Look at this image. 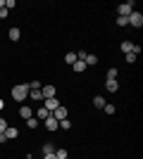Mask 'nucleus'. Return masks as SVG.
<instances>
[{
    "label": "nucleus",
    "instance_id": "nucleus-10",
    "mask_svg": "<svg viewBox=\"0 0 143 159\" xmlns=\"http://www.w3.org/2000/svg\"><path fill=\"white\" fill-rule=\"evenodd\" d=\"M17 135H19V131H17L14 126H7V128H5V138H7V140H14Z\"/></svg>",
    "mask_w": 143,
    "mask_h": 159
},
{
    "label": "nucleus",
    "instance_id": "nucleus-27",
    "mask_svg": "<svg viewBox=\"0 0 143 159\" xmlns=\"http://www.w3.org/2000/svg\"><path fill=\"white\" fill-rule=\"evenodd\" d=\"M117 74H119V71L112 66V69H107V79H117Z\"/></svg>",
    "mask_w": 143,
    "mask_h": 159
},
{
    "label": "nucleus",
    "instance_id": "nucleus-11",
    "mask_svg": "<svg viewBox=\"0 0 143 159\" xmlns=\"http://www.w3.org/2000/svg\"><path fill=\"white\" fill-rule=\"evenodd\" d=\"M119 50H122L124 55H129V52H134V43H131V40H124L122 45H119Z\"/></svg>",
    "mask_w": 143,
    "mask_h": 159
},
{
    "label": "nucleus",
    "instance_id": "nucleus-8",
    "mask_svg": "<svg viewBox=\"0 0 143 159\" xmlns=\"http://www.w3.org/2000/svg\"><path fill=\"white\" fill-rule=\"evenodd\" d=\"M105 88H107L110 93H117V90H119V81L117 79H107L105 81Z\"/></svg>",
    "mask_w": 143,
    "mask_h": 159
},
{
    "label": "nucleus",
    "instance_id": "nucleus-25",
    "mask_svg": "<svg viewBox=\"0 0 143 159\" xmlns=\"http://www.w3.org/2000/svg\"><path fill=\"white\" fill-rule=\"evenodd\" d=\"M117 26H129V21H126V17H117Z\"/></svg>",
    "mask_w": 143,
    "mask_h": 159
},
{
    "label": "nucleus",
    "instance_id": "nucleus-4",
    "mask_svg": "<svg viewBox=\"0 0 143 159\" xmlns=\"http://www.w3.org/2000/svg\"><path fill=\"white\" fill-rule=\"evenodd\" d=\"M117 10H119V17H129V14L134 12V2H131V0H129V2H122Z\"/></svg>",
    "mask_w": 143,
    "mask_h": 159
},
{
    "label": "nucleus",
    "instance_id": "nucleus-1",
    "mask_svg": "<svg viewBox=\"0 0 143 159\" xmlns=\"http://www.w3.org/2000/svg\"><path fill=\"white\" fill-rule=\"evenodd\" d=\"M12 98L17 100V102H24V100L29 98V83H17V86L12 88Z\"/></svg>",
    "mask_w": 143,
    "mask_h": 159
},
{
    "label": "nucleus",
    "instance_id": "nucleus-6",
    "mask_svg": "<svg viewBox=\"0 0 143 159\" xmlns=\"http://www.w3.org/2000/svg\"><path fill=\"white\" fill-rule=\"evenodd\" d=\"M19 116H21L24 121H26V119H31V116H34V109H31L29 105H21V107H19Z\"/></svg>",
    "mask_w": 143,
    "mask_h": 159
},
{
    "label": "nucleus",
    "instance_id": "nucleus-26",
    "mask_svg": "<svg viewBox=\"0 0 143 159\" xmlns=\"http://www.w3.org/2000/svg\"><path fill=\"white\" fill-rule=\"evenodd\" d=\"M136 60H138V55H134V52H129V55H126V62H129V64H134Z\"/></svg>",
    "mask_w": 143,
    "mask_h": 159
},
{
    "label": "nucleus",
    "instance_id": "nucleus-29",
    "mask_svg": "<svg viewBox=\"0 0 143 159\" xmlns=\"http://www.w3.org/2000/svg\"><path fill=\"white\" fill-rule=\"evenodd\" d=\"M5 128H7V121H5V119H0V133H5Z\"/></svg>",
    "mask_w": 143,
    "mask_h": 159
},
{
    "label": "nucleus",
    "instance_id": "nucleus-2",
    "mask_svg": "<svg viewBox=\"0 0 143 159\" xmlns=\"http://www.w3.org/2000/svg\"><path fill=\"white\" fill-rule=\"evenodd\" d=\"M126 21H129V26H134V29H141V26H143V14L134 10V12H131L129 17H126Z\"/></svg>",
    "mask_w": 143,
    "mask_h": 159
},
{
    "label": "nucleus",
    "instance_id": "nucleus-28",
    "mask_svg": "<svg viewBox=\"0 0 143 159\" xmlns=\"http://www.w3.org/2000/svg\"><path fill=\"white\" fill-rule=\"evenodd\" d=\"M7 14H10V10H5V7H0V19H5Z\"/></svg>",
    "mask_w": 143,
    "mask_h": 159
},
{
    "label": "nucleus",
    "instance_id": "nucleus-32",
    "mask_svg": "<svg viewBox=\"0 0 143 159\" xmlns=\"http://www.w3.org/2000/svg\"><path fill=\"white\" fill-rule=\"evenodd\" d=\"M26 159H31V157H26Z\"/></svg>",
    "mask_w": 143,
    "mask_h": 159
},
{
    "label": "nucleus",
    "instance_id": "nucleus-17",
    "mask_svg": "<svg viewBox=\"0 0 143 159\" xmlns=\"http://www.w3.org/2000/svg\"><path fill=\"white\" fill-rule=\"evenodd\" d=\"M86 66H91V64H98V57H95V55H86Z\"/></svg>",
    "mask_w": 143,
    "mask_h": 159
},
{
    "label": "nucleus",
    "instance_id": "nucleus-12",
    "mask_svg": "<svg viewBox=\"0 0 143 159\" xmlns=\"http://www.w3.org/2000/svg\"><path fill=\"white\" fill-rule=\"evenodd\" d=\"M72 69H74L76 74H81V71H86V62H81V60H76L74 64H72Z\"/></svg>",
    "mask_w": 143,
    "mask_h": 159
},
{
    "label": "nucleus",
    "instance_id": "nucleus-13",
    "mask_svg": "<svg viewBox=\"0 0 143 159\" xmlns=\"http://www.w3.org/2000/svg\"><path fill=\"white\" fill-rule=\"evenodd\" d=\"M48 116H50V112H48L45 107H41V109H38V112H36V119H38V121H45Z\"/></svg>",
    "mask_w": 143,
    "mask_h": 159
},
{
    "label": "nucleus",
    "instance_id": "nucleus-30",
    "mask_svg": "<svg viewBox=\"0 0 143 159\" xmlns=\"http://www.w3.org/2000/svg\"><path fill=\"white\" fill-rule=\"evenodd\" d=\"M43 159H57L55 154H43Z\"/></svg>",
    "mask_w": 143,
    "mask_h": 159
},
{
    "label": "nucleus",
    "instance_id": "nucleus-3",
    "mask_svg": "<svg viewBox=\"0 0 143 159\" xmlns=\"http://www.w3.org/2000/svg\"><path fill=\"white\" fill-rule=\"evenodd\" d=\"M55 93H57V88H55L53 83H45V86H41V95H43V100L55 98Z\"/></svg>",
    "mask_w": 143,
    "mask_h": 159
},
{
    "label": "nucleus",
    "instance_id": "nucleus-21",
    "mask_svg": "<svg viewBox=\"0 0 143 159\" xmlns=\"http://www.w3.org/2000/svg\"><path fill=\"white\" fill-rule=\"evenodd\" d=\"M26 126H29V128H38V119H36V116L26 119Z\"/></svg>",
    "mask_w": 143,
    "mask_h": 159
},
{
    "label": "nucleus",
    "instance_id": "nucleus-31",
    "mask_svg": "<svg viewBox=\"0 0 143 159\" xmlns=\"http://www.w3.org/2000/svg\"><path fill=\"white\" fill-rule=\"evenodd\" d=\"M2 107H5V100H2V98H0V109H2Z\"/></svg>",
    "mask_w": 143,
    "mask_h": 159
},
{
    "label": "nucleus",
    "instance_id": "nucleus-19",
    "mask_svg": "<svg viewBox=\"0 0 143 159\" xmlns=\"http://www.w3.org/2000/svg\"><path fill=\"white\" fill-rule=\"evenodd\" d=\"M102 109H105V114H115V112H117V107L110 105V102H105V107H102Z\"/></svg>",
    "mask_w": 143,
    "mask_h": 159
},
{
    "label": "nucleus",
    "instance_id": "nucleus-23",
    "mask_svg": "<svg viewBox=\"0 0 143 159\" xmlns=\"http://www.w3.org/2000/svg\"><path fill=\"white\" fill-rule=\"evenodd\" d=\"M64 62H67V64H74V62H76V52H67Z\"/></svg>",
    "mask_w": 143,
    "mask_h": 159
},
{
    "label": "nucleus",
    "instance_id": "nucleus-20",
    "mask_svg": "<svg viewBox=\"0 0 143 159\" xmlns=\"http://www.w3.org/2000/svg\"><path fill=\"white\" fill-rule=\"evenodd\" d=\"M29 98L31 100H43V95H41V90H29Z\"/></svg>",
    "mask_w": 143,
    "mask_h": 159
},
{
    "label": "nucleus",
    "instance_id": "nucleus-24",
    "mask_svg": "<svg viewBox=\"0 0 143 159\" xmlns=\"http://www.w3.org/2000/svg\"><path fill=\"white\" fill-rule=\"evenodd\" d=\"M41 81H31V83H29V90H41Z\"/></svg>",
    "mask_w": 143,
    "mask_h": 159
},
{
    "label": "nucleus",
    "instance_id": "nucleus-22",
    "mask_svg": "<svg viewBox=\"0 0 143 159\" xmlns=\"http://www.w3.org/2000/svg\"><path fill=\"white\" fill-rule=\"evenodd\" d=\"M43 154H55V147L50 145V143H45V145H43Z\"/></svg>",
    "mask_w": 143,
    "mask_h": 159
},
{
    "label": "nucleus",
    "instance_id": "nucleus-16",
    "mask_svg": "<svg viewBox=\"0 0 143 159\" xmlns=\"http://www.w3.org/2000/svg\"><path fill=\"white\" fill-rule=\"evenodd\" d=\"M55 157H57V159H67V157H69V152L64 150V147H60V150H55Z\"/></svg>",
    "mask_w": 143,
    "mask_h": 159
},
{
    "label": "nucleus",
    "instance_id": "nucleus-15",
    "mask_svg": "<svg viewBox=\"0 0 143 159\" xmlns=\"http://www.w3.org/2000/svg\"><path fill=\"white\" fill-rule=\"evenodd\" d=\"M19 38H21V31H19V29H17V26L10 29V40H19Z\"/></svg>",
    "mask_w": 143,
    "mask_h": 159
},
{
    "label": "nucleus",
    "instance_id": "nucleus-9",
    "mask_svg": "<svg viewBox=\"0 0 143 159\" xmlns=\"http://www.w3.org/2000/svg\"><path fill=\"white\" fill-rule=\"evenodd\" d=\"M57 128H60V126H57V119L48 116V119H45V131H50V133H53V131H57Z\"/></svg>",
    "mask_w": 143,
    "mask_h": 159
},
{
    "label": "nucleus",
    "instance_id": "nucleus-5",
    "mask_svg": "<svg viewBox=\"0 0 143 159\" xmlns=\"http://www.w3.org/2000/svg\"><path fill=\"white\" fill-rule=\"evenodd\" d=\"M50 116H53V119H57V121H62V119H67V107H57V109H55L53 114H50Z\"/></svg>",
    "mask_w": 143,
    "mask_h": 159
},
{
    "label": "nucleus",
    "instance_id": "nucleus-18",
    "mask_svg": "<svg viewBox=\"0 0 143 159\" xmlns=\"http://www.w3.org/2000/svg\"><path fill=\"white\" fill-rule=\"evenodd\" d=\"M57 126H62V131H69V128H72V121L62 119V121H57Z\"/></svg>",
    "mask_w": 143,
    "mask_h": 159
},
{
    "label": "nucleus",
    "instance_id": "nucleus-7",
    "mask_svg": "<svg viewBox=\"0 0 143 159\" xmlns=\"http://www.w3.org/2000/svg\"><path fill=\"white\" fill-rule=\"evenodd\" d=\"M43 107H45L48 112L53 114L55 109H57V107H60V100H57V98H50V100H45V105H43Z\"/></svg>",
    "mask_w": 143,
    "mask_h": 159
},
{
    "label": "nucleus",
    "instance_id": "nucleus-14",
    "mask_svg": "<svg viewBox=\"0 0 143 159\" xmlns=\"http://www.w3.org/2000/svg\"><path fill=\"white\" fill-rule=\"evenodd\" d=\"M105 102H107V100L100 98V95H95V98H93V107H98V109H102V107H105Z\"/></svg>",
    "mask_w": 143,
    "mask_h": 159
}]
</instances>
